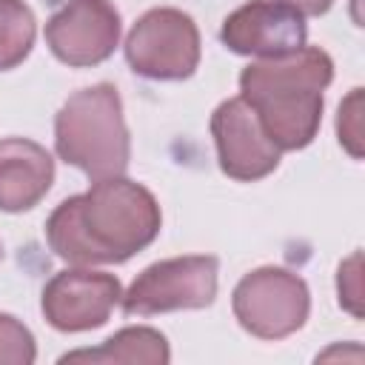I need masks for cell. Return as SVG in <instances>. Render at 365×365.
Instances as JSON below:
<instances>
[{
  "label": "cell",
  "mask_w": 365,
  "mask_h": 365,
  "mask_svg": "<svg viewBox=\"0 0 365 365\" xmlns=\"http://www.w3.org/2000/svg\"><path fill=\"white\" fill-rule=\"evenodd\" d=\"M171 359L168 342L157 328L128 325L108 336L100 348H83L60 356V362H103V365H165Z\"/></svg>",
  "instance_id": "7c38bea8"
},
{
  "label": "cell",
  "mask_w": 365,
  "mask_h": 365,
  "mask_svg": "<svg viewBox=\"0 0 365 365\" xmlns=\"http://www.w3.org/2000/svg\"><path fill=\"white\" fill-rule=\"evenodd\" d=\"M54 182L51 154L26 137L0 140V211L34 208Z\"/></svg>",
  "instance_id": "8fae6325"
},
{
  "label": "cell",
  "mask_w": 365,
  "mask_h": 365,
  "mask_svg": "<svg viewBox=\"0 0 365 365\" xmlns=\"http://www.w3.org/2000/svg\"><path fill=\"white\" fill-rule=\"evenodd\" d=\"M37 345L31 331L11 314H0V365H31Z\"/></svg>",
  "instance_id": "5bb4252c"
},
{
  "label": "cell",
  "mask_w": 365,
  "mask_h": 365,
  "mask_svg": "<svg viewBox=\"0 0 365 365\" xmlns=\"http://www.w3.org/2000/svg\"><path fill=\"white\" fill-rule=\"evenodd\" d=\"M128 66L148 80H185L200 66L197 23L180 9L145 11L125 37Z\"/></svg>",
  "instance_id": "8992f818"
},
{
  "label": "cell",
  "mask_w": 365,
  "mask_h": 365,
  "mask_svg": "<svg viewBox=\"0 0 365 365\" xmlns=\"http://www.w3.org/2000/svg\"><path fill=\"white\" fill-rule=\"evenodd\" d=\"M54 148L63 163L80 168L88 180L125 174L131 140L120 91L111 83L74 91L54 117Z\"/></svg>",
  "instance_id": "3957f363"
},
{
  "label": "cell",
  "mask_w": 365,
  "mask_h": 365,
  "mask_svg": "<svg viewBox=\"0 0 365 365\" xmlns=\"http://www.w3.org/2000/svg\"><path fill=\"white\" fill-rule=\"evenodd\" d=\"M37 37V20L23 0H0V71L20 66Z\"/></svg>",
  "instance_id": "4fadbf2b"
},
{
  "label": "cell",
  "mask_w": 365,
  "mask_h": 365,
  "mask_svg": "<svg viewBox=\"0 0 365 365\" xmlns=\"http://www.w3.org/2000/svg\"><path fill=\"white\" fill-rule=\"evenodd\" d=\"M231 308L237 322L251 336L285 339L305 325L311 314V294L302 277L285 268L265 265L237 282Z\"/></svg>",
  "instance_id": "277c9868"
},
{
  "label": "cell",
  "mask_w": 365,
  "mask_h": 365,
  "mask_svg": "<svg viewBox=\"0 0 365 365\" xmlns=\"http://www.w3.org/2000/svg\"><path fill=\"white\" fill-rule=\"evenodd\" d=\"M160 225L157 197L120 174L94 180L86 194L63 200L46 220V240L68 265H117L148 248Z\"/></svg>",
  "instance_id": "6da1fadb"
},
{
  "label": "cell",
  "mask_w": 365,
  "mask_h": 365,
  "mask_svg": "<svg viewBox=\"0 0 365 365\" xmlns=\"http://www.w3.org/2000/svg\"><path fill=\"white\" fill-rule=\"evenodd\" d=\"M0 259H3V245H0Z\"/></svg>",
  "instance_id": "ac0fdd59"
},
{
  "label": "cell",
  "mask_w": 365,
  "mask_h": 365,
  "mask_svg": "<svg viewBox=\"0 0 365 365\" xmlns=\"http://www.w3.org/2000/svg\"><path fill=\"white\" fill-rule=\"evenodd\" d=\"M334 80V60L317 46L282 57H262L242 68L240 97L254 108L268 140L279 151L314 143L322 123V91Z\"/></svg>",
  "instance_id": "7a4b0ae2"
},
{
  "label": "cell",
  "mask_w": 365,
  "mask_h": 365,
  "mask_svg": "<svg viewBox=\"0 0 365 365\" xmlns=\"http://www.w3.org/2000/svg\"><path fill=\"white\" fill-rule=\"evenodd\" d=\"M220 262L208 254L171 257L148 265L123 294V311L128 317H151L165 311L208 308L217 297Z\"/></svg>",
  "instance_id": "5b68a950"
},
{
  "label": "cell",
  "mask_w": 365,
  "mask_h": 365,
  "mask_svg": "<svg viewBox=\"0 0 365 365\" xmlns=\"http://www.w3.org/2000/svg\"><path fill=\"white\" fill-rule=\"evenodd\" d=\"M211 137L222 174L240 182L268 177L279 165V148L268 140L254 108L242 97L220 103L211 114Z\"/></svg>",
  "instance_id": "30bf717a"
},
{
  "label": "cell",
  "mask_w": 365,
  "mask_h": 365,
  "mask_svg": "<svg viewBox=\"0 0 365 365\" xmlns=\"http://www.w3.org/2000/svg\"><path fill=\"white\" fill-rule=\"evenodd\" d=\"M305 14L279 0H251L234 9L220 29L228 51L242 57H282L305 46Z\"/></svg>",
  "instance_id": "9c48e42d"
},
{
  "label": "cell",
  "mask_w": 365,
  "mask_h": 365,
  "mask_svg": "<svg viewBox=\"0 0 365 365\" xmlns=\"http://www.w3.org/2000/svg\"><path fill=\"white\" fill-rule=\"evenodd\" d=\"M120 299L123 285L114 274L94 271L88 265H74L46 282L40 308L51 328L80 334L106 325Z\"/></svg>",
  "instance_id": "52a82bcc"
},
{
  "label": "cell",
  "mask_w": 365,
  "mask_h": 365,
  "mask_svg": "<svg viewBox=\"0 0 365 365\" xmlns=\"http://www.w3.org/2000/svg\"><path fill=\"white\" fill-rule=\"evenodd\" d=\"M336 134L345 151L354 160H359L362 157V88H354L342 100L339 117H336Z\"/></svg>",
  "instance_id": "9a60e30c"
},
{
  "label": "cell",
  "mask_w": 365,
  "mask_h": 365,
  "mask_svg": "<svg viewBox=\"0 0 365 365\" xmlns=\"http://www.w3.org/2000/svg\"><path fill=\"white\" fill-rule=\"evenodd\" d=\"M362 254L354 251L336 271V294H339V305L345 311H351L354 317H362Z\"/></svg>",
  "instance_id": "2e32d148"
},
{
  "label": "cell",
  "mask_w": 365,
  "mask_h": 365,
  "mask_svg": "<svg viewBox=\"0 0 365 365\" xmlns=\"http://www.w3.org/2000/svg\"><path fill=\"white\" fill-rule=\"evenodd\" d=\"M120 11L111 0H68L46 23L51 54L74 68L108 60L120 43Z\"/></svg>",
  "instance_id": "ba28073f"
},
{
  "label": "cell",
  "mask_w": 365,
  "mask_h": 365,
  "mask_svg": "<svg viewBox=\"0 0 365 365\" xmlns=\"http://www.w3.org/2000/svg\"><path fill=\"white\" fill-rule=\"evenodd\" d=\"M279 3H288V6H294L297 11H302L305 17L311 14V17H317V14H325L328 9H331V3L334 0H279Z\"/></svg>",
  "instance_id": "e0dca14e"
}]
</instances>
